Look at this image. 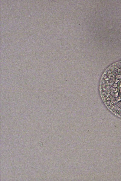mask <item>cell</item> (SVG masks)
I'll return each mask as SVG.
<instances>
[{"label":"cell","instance_id":"obj_1","mask_svg":"<svg viewBox=\"0 0 121 181\" xmlns=\"http://www.w3.org/2000/svg\"><path fill=\"white\" fill-rule=\"evenodd\" d=\"M100 91L106 107L121 117V62L113 65L104 72L100 80Z\"/></svg>","mask_w":121,"mask_h":181}]
</instances>
